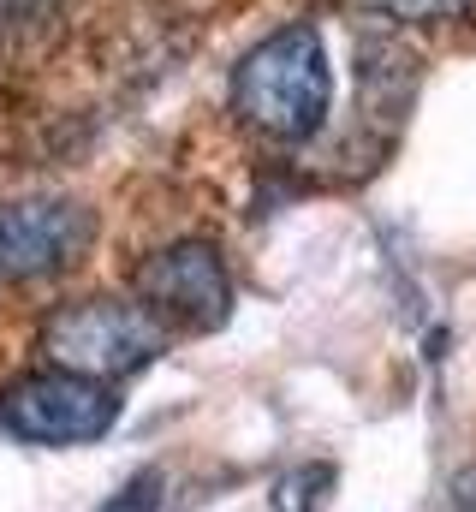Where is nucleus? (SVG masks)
I'll list each match as a JSON object with an SVG mask.
<instances>
[{
	"mask_svg": "<svg viewBox=\"0 0 476 512\" xmlns=\"http://www.w3.org/2000/svg\"><path fill=\"white\" fill-rule=\"evenodd\" d=\"M334 102V78H328V54L316 24H286L268 42H256L233 72V108L244 126L262 137L298 143L328 120Z\"/></svg>",
	"mask_w": 476,
	"mask_h": 512,
	"instance_id": "nucleus-1",
	"label": "nucleus"
},
{
	"mask_svg": "<svg viewBox=\"0 0 476 512\" xmlns=\"http://www.w3.org/2000/svg\"><path fill=\"white\" fill-rule=\"evenodd\" d=\"M161 346H167V334H161L155 310L125 304V298H84V304L48 316V328H42L48 364L90 376V382L137 376L149 358H161Z\"/></svg>",
	"mask_w": 476,
	"mask_h": 512,
	"instance_id": "nucleus-2",
	"label": "nucleus"
},
{
	"mask_svg": "<svg viewBox=\"0 0 476 512\" xmlns=\"http://www.w3.org/2000/svg\"><path fill=\"white\" fill-rule=\"evenodd\" d=\"M0 417L12 435L42 441V447H78L96 441L119 423V399L108 382L72 376V370H42V376H18L0 393Z\"/></svg>",
	"mask_w": 476,
	"mask_h": 512,
	"instance_id": "nucleus-3",
	"label": "nucleus"
},
{
	"mask_svg": "<svg viewBox=\"0 0 476 512\" xmlns=\"http://www.w3.org/2000/svg\"><path fill=\"white\" fill-rule=\"evenodd\" d=\"M137 292H143V304L179 316L185 328H221L233 310V280H227L221 256H215V245H197V239L149 256L137 268Z\"/></svg>",
	"mask_w": 476,
	"mask_h": 512,
	"instance_id": "nucleus-4",
	"label": "nucleus"
},
{
	"mask_svg": "<svg viewBox=\"0 0 476 512\" xmlns=\"http://www.w3.org/2000/svg\"><path fill=\"white\" fill-rule=\"evenodd\" d=\"M96 221L78 203H12L0 209V274L36 280L90 251Z\"/></svg>",
	"mask_w": 476,
	"mask_h": 512,
	"instance_id": "nucleus-5",
	"label": "nucleus"
},
{
	"mask_svg": "<svg viewBox=\"0 0 476 512\" xmlns=\"http://www.w3.org/2000/svg\"><path fill=\"white\" fill-rule=\"evenodd\" d=\"M352 6L393 18V24H465V18H476V0H352Z\"/></svg>",
	"mask_w": 476,
	"mask_h": 512,
	"instance_id": "nucleus-6",
	"label": "nucleus"
},
{
	"mask_svg": "<svg viewBox=\"0 0 476 512\" xmlns=\"http://www.w3.org/2000/svg\"><path fill=\"white\" fill-rule=\"evenodd\" d=\"M334 465H298L274 483V512H322L334 495Z\"/></svg>",
	"mask_w": 476,
	"mask_h": 512,
	"instance_id": "nucleus-7",
	"label": "nucleus"
},
{
	"mask_svg": "<svg viewBox=\"0 0 476 512\" xmlns=\"http://www.w3.org/2000/svg\"><path fill=\"white\" fill-rule=\"evenodd\" d=\"M161 489H167L161 471H137L119 495H108V507L102 512H161Z\"/></svg>",
	"mask_w": 476,
	"mask_h": 512,
	"instance_id": "nucleus-8",
	"label": "nucleus"
},
{
	"mask_svg": "<svg viewBox=\"0 0 476 512\" xmlns=\"http://www.w3.org/2000/svg\"><path fill=\"white\" fill-rule=\"evenodd\" d=\"M453 512H476V465L453 477Z\"/></svg>",
	"mask_w": 476,
	"mask_h": 512,
	"instance_id": "nucleus-9",
	"label": "nucleus"
}]
</instances>
